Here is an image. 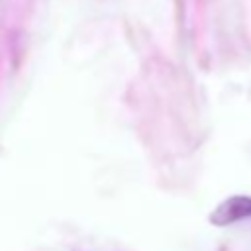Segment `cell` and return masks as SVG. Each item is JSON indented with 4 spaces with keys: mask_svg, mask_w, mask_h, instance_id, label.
I'll return each instance as SVG.
<instances>
[{
    "mask_svg": "<svg viewBox=\"0 0 251 251\" xmlns=\"http://www.w3.org/2000/svg\"><path fill=\"white\" fill-rule=\"evenodd\" d=\"M247 218H251V198L249 196H233V198L226 200L224 204H220V208L210 216V220L220 226L233 224V222L247 220Z\"/></svg>",
    "mask_w": 251,
    "mask_h": 251,
    "instance_id": "1",
    "label": "cell"
}]
</instances>
